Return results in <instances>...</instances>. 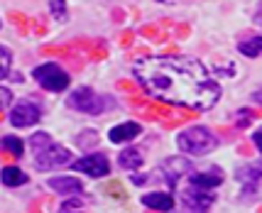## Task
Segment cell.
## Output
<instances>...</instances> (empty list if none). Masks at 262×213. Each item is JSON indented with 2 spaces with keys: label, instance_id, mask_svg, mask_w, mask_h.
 <instances>
[{
  "label": "cell",
  "instance_id": "2",
  "mask_svg": "<svg viewBox=\"0 0 262 213\" xmlns=\"http://www.w3.org/2000/svg\"><path fill=\"white\" fill-rule=\"evenodd\" d=\"M30 145L34 150V164L39 169H54V167H64L71 162V152L67 147L52 142L45 133H37L30 137Z\"/></svg>",
  "mask_w": 262,
  "mask_h": 213
},
{
  "label": "cell",
  "instance_id": "5",
  "mask_svg": "<svg viewBox=\"0 0 262 213\" xmlns=\"http://www.w3.org/2000/svg\"><path fill=\"white\" fill-rule=\"evenodd\" d=\"M32 76L47 91H64L69 86V74L59 64H42L32 71Z\"/></svg>",
  "mask_w": 262,
  "mask_h": 213
},
{
  "label": "cell",
  "instance_id": "16",
  "mask_svg": "<svg viewBox=\"0 0 262 213\" xmlns=\"http://www.w3.org/2000/svg\"><path fill=\"white\" fill-rule=\"evenodd\" d=\"M0 147H3V150H8V152H12L15 157H23V152H25L23 140H20V137H15V135L3 137V140H0Z\"/></svg>",
  "mask_w": 262,
  "mask_h": 213
},
{
  "label": "cell",
  "instance_id": "15",
  "mask_svg": "<svg viewBox=\"0 0 262 213\" xmlns=\"http://www.w3.org/2000/svg\"><path fill=\"white\" fill-rule=\"evenodd\" d=\"M142 155L137 152V150H125L123 155H120V167L123 169H140L142 167Z\"/></svg>",
  "mask_w": 262,
  "mask_h": 213
},
{
  "label": "cell",
  "instance_id": "11",
  "mask_svg": "<svg viewBox=\"0 0 262 213\" xmlns=\"http://www.w3.org/2000/svg\"><path fill=\"white\" fill-rule=\"evenodd\" d=\"M142 203L147 208H155V211H171L174 208V199L169 194H162V191H152L147 196H142Z\"/></svg>",
  "mask_w": 262,
  "mask_h": 213
},
{
  "label": "cell",
  "instance_id": "10",
  "mask_svg": "<svg viewBox=\"0 0 262 213\" xmlns=\"http://www.w3.org/2000/svg\"><path fill=\"white\" fill-rule=\"evenodd\" d=\"M140 125L137 123H120L115 125L113 130L108 133V137H111V142H115V145H120V142H130V140H135L137 135H140Z\"/></svg>",
  "mask_w": 262,
  "mask_h": 213
},
{
  "label": "cell",
  "instance_id": "9",
  "mask_svg": "<svg viewBox=\"0 0 262 213\" xmlns=\"http://www.w3.org/2000/svg\"><path fill=\"white\" fill-rule=\"evenodd\" d=\"M221 181H223V177H221V172H218V169H211V172H196V174L189 177V184H191V186L204 189V191L216 189Z\"/></svg>",
  "mask_w": 262,
  "mask_h": 213
},
{
  "label": "cell",
  "instance_id": "19",
  "mask_svg": "<svg viewBox=\"0 0 262 213\" xmlns=\"http://www.w3.org/2000/svg\"><path fill=\"white\" fill-rule=\"evenodd\" d=\"M10 74V52L0 47V79H5Z\"/></svg>",
  "mask_w": 262,
  "mask_h": 213
},
{
  "label": "cell",
  "instance_id": "7",
  "mask_svg": "<svg viewBox=\"0 0 262 213\" xmlns=\"http://www.w3.org/2000/svg\"><path fill=\"white\" fill-rule=\"evenodd\" d=\"M39 115H42V113H39V108H37L34 103L25 101L10 111V123L15 125V127H30V125H34L39 120Z\"/></svg>",
  "mask_w": 262,
  "mask_h": 213
},
{
  "label": "cell",
  "instance_id": "1",
  "mask_svg": "<svg viewBox=\"0 0 262 213\" xmlns=\"http://www.w3.org/2000/svg\"><path fill=\"white\" fill-rule=\"evenodd\" d=\"M137 83L152 98L191 111H208L221 98V86L191 56H145L133 67Z\"/></svg>",
  "mask_w": 262,
  "mask_h": 213
},
{
  "label": "cell",
  "instance_id": "12",
  "mask_svg": "<svg viewBox=\"0 0 262 213\" xmlns=\"http://www.w3.org/2000/svg\"><path fill=\"white\" fill-rule=\"evenodd\" d=\"M238 179L243 181V184H250V186H255V184L262 179V162H257V164H245V167H240V169H238Z\"/></svg>",
  "mask_w": 262,
  "mask_h": 213
},
{
  "label": "cell",
  "instance_id": "3",
  "mask_svg": "<svg viewBox=\"0 0 262 213\" xmlns=\"http://www.w3.org/2000/svg\"><path fill=\"white\" fill-rule=\"evenodd\" d=\"M177 145L182 152L186 155H194V157H201V155H208L211 150H216L218 140L216 135L211 133V130H206V127H186L179 137H177Z\"/></svg>",
  "mask_w": 262,
  "mask_h": 213
},
{
  "label": "cell",
  "instance_id": "24",
  "mask_svg": "<svg viewBox=\"0 0 262 213\" xmlns=\"http://www.w3.org/2000/svg\"><path fill=\"white\" fill-rule=\"evenodd\" d=\"M160 3H164V0H160Z\"/></svg>",
  "mask_w": 262,
  "mask_h": 213
},
{
  "label": "cell",
  "instance_id": "8",
  "mask_svg": "<svg viewBox=\"0 0 262 213\" xmlns=\"http://www.w3.org/2000/svg\"><path fill=\"white\" fill-rule=\"evenodd\" d=\"M49 189H54L61 196H79L83 194V184L74 177H54V179H49Z\"/></svg>",
  "mask_w": 262,
  "mask_h": 213
},
{
  "label": "cell",
  "instance_id": "6",
  "mask_svg": "<svg viewBox=\"0 0 262 213\" xmlns=\"http://www.w3.org/2000/svg\"><path fill=\"white\" fill-rule=\"evenodd\" d=\"M74 169L98 179V177H105L111 172V162L103 157V155H89V157H81L79 162H74Z\"/></svg>",
  "mask_w": 262,
  "mask_h": 213
},
{
  "label": "cell",
  "instance_id": "13",
  "mask_svg": "<svg viewBox=\"0 0 262 213\" xmlns=\"http://www.w3.org/2000/svg\"><path fill=\"white\" fill-rule=\"evenodd\" d=\"M238 52L245 56H250V59H255V56L262 54V37H250V39H243L238 45Z\"/></svg>",
  "mask_w": 262,
  "mask_h": 213
},
{
  "label": "cell",
  "instance_id": "4",
  "mask_svg": "<svg viewBox=\"0 0 262 213\" xmlns=\"http://www.w3.org/2000/svg\"><path fill=\"white\" fill-rule=\"evenodd\" d=\"M69 105H71L74 111L98 115V113L105 111V98H101V96L93 89H89V86H81V89H76L69 96Z\"/></svg>",
  "mask_w": 262,
  "mask_h": 213
},
{
  "label": "cell",
  "instance_id": "22",
  "mask_svg": "<svg viewBox=\"0 0 262 213\" xmlns=\"http://www.w3.org/2000/svg\"><path fill=\"white\" fill-rule=\"evenodd\" d=\"M252 142H255V147H257V152L262 155V130H257V133L252 135Z\"/></svg>",
  "mask_w": 262,
  "mask_h": 213
},
{
  "label": "cell",
  "instance_id": "20",
  "mask_svg": "<svg viewBox=\"0 0 262 213\" xmlns=\"http://www.w3.org/2000/svg\"><path fill=\"white\" fill-rule=\"evenodd\" d=\"M10 101H12V93L8 89H3V86H0V111H3V108H8Z\"/></svg>",
  "mask_w": 262,
  "mask_h": 213
},
{
  "label": "cell",
  "instance_id": "21",
  "mask_svg": "<svg viewBox=\"0 0 262 213\" xmlns=\"http://www.w3.org/2000/svg\"><path fill=\"white\" fill-rule=\"evenodd\" d=\"M238 115H240V120H238V125H240V127H245V125H248V123H250V120H252V113H250V111L238 113Z\"/></svg>",
  "mask_w": 262,
  "mask_h": 213
},
{
  "label": "cell",
  "instance_id": "18",
  "mask_svg": "<svg viewBox=\"0 0 262 213\" xmlns=\"http://www.w3.org/2000/svg\"><path fill=\"white\" fill-rule=\"evenodd\" d=\"M49 8L57 20H67V0H49Z\"/></svg>",
  "mask_w": 262,
  "mask_h": 213
},
{
  "label": "cell",
  "instance_id": "17",
  "mask_svg": "<svg viewBox=\"0 0 262 213\" xmlns=\"http://www.w3.org/2000/svg\"><path fill=\"white\" fill-rule=\"evenodd\" d=\"M59 213H83V203H81L79 196H69L67 201L61 203Z\"/></svg>",
  "mask_w": 262,
  "mask_h": 213
},
{
  "label": "cell",
  "instance_id": "23",
  "mask_svg": "<svg viewBox=\"0 0 262 213\" xmlns=\"http://www.w3.org/2000/svg\"><path fill=\"white\" fill-rule=\"evenodd\" d=\"M255 98H257V101H260V103H262V89H260V91H257V93H255Z\"/></svg>",
  "mask_w": 262,
  "mask_h": 213
},
{
  "label": "cell",
  "instance_id": "14",
  "mask_svg": "<svg viewBox=\"0 0 262 213\" xmlns=\"http://www.w3.org/2000/svg\"><path fill=\"white\" fill-rule=\"evenodd\" d=\"M25 181H27V177H25L23 169H17V167L3 169V184H5V186H20Z\"/></svg>",
  "mask_w": 262,
  "mask_h": 213
}]
</instances>
